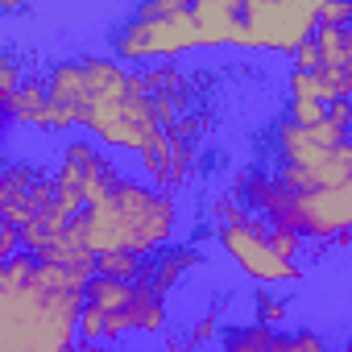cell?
Returning <instances> with one entry per match:
<instances>
[{"instance_id": "obj_12", "label": "cell", "mask_w": 352, "mask_h": 352, "mask_svg": "<svg viewBox=\"0 0 352 352\" xmlns=\"http://www.w3.org/2000/svg\"><path fill=\"white\" fill-rule=\"evenodd\" d=\"M253 323L286 327L290 323V298L286 294H274V290H257L253 294Z\"/></svg>"}, {"instance_id": "obj_9", "label": "cell", "mask_w": 352, "mask_h": 352, "mask_svg": "<svg viewBox=\"0 0 352 352\" xmlns=\"http://www.w3.org/2000/svg\"><path fill=\"white\" fill-rule=\"evenodd\" d=\"M270 137H274V153H278V166H319L331 149H340L352 133H344L336 120H323V124H294L286 112L270 124Z\"/></svg>"}, {"instance_id": "obj_4", "label": "cell", "mask_w": 352, "mask_h": 352, "mask_svg": "<svg viewBox=\"0 0 352 352\" xmlns=\"http://www.w3.org/2000/svg\"><path fill=\"white\" fill-rule=\"evenodd\" d=\"M170 327V307L145 282H116L96 274L83 294L79 344H120L124 336H157Z\"/></svg>"}, {"instance_id": "obj_7", "label": "cell", "mask_w": 352, "mask_h": 352, "mask_svg": "<svg viewBox=\"0 0 352 352\" xmlns=\"http://www.w3.org/2000/svg\"><path fill=\"white\" fill-rule=\"evenodd\" d=\"M50 170H54V199H58L71 216H79L96 195H104L112 183H120L124 174H129V170H124L112 153H104V145H100L96 137H87V133L63 137L58 149H54Z\"/></svg>"}, {"instance_id": "obj_17", "label": "cell", "mask_w": 352, "mask_h": 352, "mask_svg": "<svg viewBox=\"0 0 352 352\" xmlns=\"http://www.w3.org/2000/svg\"><path fill=\"white\" fill-rule=\"evenodd\" d=\"M319 25H340V30H348V25H352V5H344V0H323Z\"/></svg>"}, {"instance_id": "obj_22", "label": "cell", "mask_w": 352, "mask_h": 352, "mask_svg": "<svg viewBox=\"0 0 352 352\" xmlns=\"http://www.w3.org/2000/svg\"><path fill=\"white\" fill-rule=\"evenodd\" d=\"M340 352H352V327H348V336H344V344H340Z\"/></svg>"}, {"instance_id": "obj_1", "label": "cell", "mask_w": 352, "mask_h": 352, "mask_svg": "<svg viewBox=\"0 0 352 352\" xmlns=\"http://www.w3.org/2000/svg\"><path fill=\"white\" fill-rule=\"evenodd\" d=\"M42 79L50 104L71 120V129H83L104 149L145 157L162 141L153 96L145 91L141 71L120 58L100 50L63 54L42 71Z\"/></svg>"}, {"instance_id": "obj_18", "label": "cell", "mask_w": 352, "mask_h": 352, "mask_svg": "<svg viewBox=\"0 0 352 352\" xmlns=\"http://www.w3.org/2000/svg\"><path fill=\"white\" fill-rule=\"evenodd\" d=\"M290 67H294V71H319V46H315V38L302 42V46L290 54Z\"/></svg>"}, {"instance_id": "obj_3", "label": "cell", "mask_w": 352, "mask_h": 352, "mask_svg": "<svg viewBox=\"0 0 352 352\" xmlns=\"http://www.w3.org/2000/svg\"><path fill=\"white\" fill-rule=\"evenodd\" d=\"M191 50H208L204 25L195 17V0H145L108 30V54L120 58L124 67L170 63Z\"/></svg>"}, {"instance_id": "obj_2", "label": "cell", "mask_w": 352, "mask_h": 352, "mask_svg": "<svg viewBox=\"0 0 352 352\" xmlns=\"http://www.w3.org/2000/svg\"><path fill=\"white\" fill-rule=\"evenodd\" d=\"M183 228V204L174 191H162L145 179L124 174L120 183H112L104 195H96L75 220H71V236L100 261L112 253H129V257H157L162 249L179 245Z\"/></svg>"}, {"instance_id": "obj_10", "label": "cell", "mask_w": 352, "mask_h": 352, "mask_svg": "<svg viewBox=\"0 0 352 352\" xmlns=\"http://www.w3.org/2000/svg\"><path fill=\"white\" fill-rule=\"evenodd\" d=\"M220 352H331V348L323 331L311 323H298V327L236 323L220 336Z\"/></svg>"}, {"instance_id": "obj_14", "label": "cell", "mask_w": 352, "mask_h": 352, "mask_svg": "<svg viewBox=\"0 0 352 352\" xmlns=\"http://www.w3.org/2000/svg\"><path fill=\"white\" fill-rule=\"evenodd\" d=\"M286 100H319V104H323V91H319L315 71H294V67H286Z\"/></svg>"}, {"instance_id": "obj_15", "label": "cell", "mask_w": 352, "mask_h": 352, "mask_svg": "<svg viewBox=\"0 0 352 352\" xmlns=\"http://www.w3.org/2000/svg\"><path fill=\"white\" fill-rule=\"evenodd\" d=\"M286 116L294 120V124H323L327 120V104H319V100H286Z\"/></svg>"}, {"instance_id": "obj_13", "label": "cell", "mask_w": 352, "mask_h": 352, "mask_svg": "<svg viewBox=\"0 0 352 352\" xmlns=\"http://www.w3.org/2000/svg\"><path fill=\"white\" fill-rule=\"evenodd\" d=\"M141 257H129V253H112V257H100L96 261V274L104 278H116V282H141Z\"/></svg>"}, {"instance_id": "obj_21", "label": "cell", "mask_w": 352, "mask_h": 352, "mask_svg": "<svg viewBox=\"0 0 352 352\" xmlns=\"http://www.w3.org/2000/svg\"><path fill=\"white\" fill-rule=\"evenodd\" d=\"M79 352H124V344H75Z\"/></svg>"}, {"instance_id": "obj_20", "label": "cell", "mask_w": 352, "mask_h": 352, "mask_svg": "<svg viewBox=\"0 0 352 352\" xmlns=\"http://www.w3.org/2000/svg\"><path fill=\"white\" fill-rule=\"evenodd\" d=\"M327 120H336L344 133H352V100H336V104H327Z\"/></svg>"}, {"instance_id": "obj_5", "label": "cell", "mask_w": 352, "mask_h": 352, "mask_svg": "<svg viewBox=\"0 0 352 352\" xmlns=\"http://www.w3.org/2000/svg\"><path fill=\"white\" fill-rule=\"evenodd\" d=\"M212 236L220 245V253L257 286V290H274V286H298L307 278V270L298 261H286L274 245H270V224L249 212L241 204L236 191H224L212 199Z\"/></svg>"}, {"instance_id": "obj_8", "label": "cell", "mask_w": 352, "mask_h": 352, "mask_svg": "<svg viewBox=\"0 0 352 352\" xmlns=\"http://www.w3.org/2000/svg\"><path fill=\"white\" fill-rule=\"evenodd\" d=\"M54 199V170L34 157H9L0 174V220L25 228L42 216V208Z\"/></svg>"}, {"instance_id": "obj_11", "label": "cell", "mask_w": 352, "mask_h": 352, "mask_svg": "<svg viewBox=\"0 0 352 352\" xmlns=\"http://www.w3.org/2000/svg\"><path fill=\"white\" fill-rule=\"evenodd\" d=\"M195 265H204V249H199V245H170V249H162L157 257H149V261L141 265V282L166 298Z\"/></svg>"}, {"instance_id": "obj_19", "label": "cell", "mask_w": 352, "mask_h": 352, "mask_svg": "<svg viewBox=\"0 0 352 352\" xmlns=\"http://www.w3.org/2000/svg\"><path fill=\"white\" fill-rule=\"evenodd\" d=\"M216 327H220V319L208 311V315H199L195 323H191V348H199V344H208V340H216Z\"/></svg>"}, {"instance_id": "obj_16", "label": "cell", "mask_w": 352, "mask_h": 352, "mask_svg": "<svg viewBox=\"0 0 352 352\" xmlns=\"http://www.w3.org/2000/svg\"><path fill=\"white\" fill-rule=\"evenodd\" d=\"M270 245H274L286 261H298V257H302V249H307V241H302L294 228H274V224H270Z\"/></svg>"}, {"instance_id": "obj_6", "label": "cell", "mask_w": 352, "mask_h": 352, "mask_svg": "<svg viewBox=\"0 0 352 352\" xmlns=\"http://www.w3.org/2000/svg\"><path fill=\"white\" fill-rule=\"evenodd\" d=\"M323 0H241V30L236 50H270L294 54L319 30Z\"/></svg>"}]
</instances>
